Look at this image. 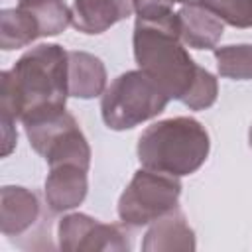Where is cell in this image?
<instances>
[{
    "label": "cell",
    "instance_id": "1",
    "mask_svg": "<svg viewBox=\"0 0 252 252\" xmlns=\"http://www.w3.org/2000/svg\"><path fill=\"white\" fill-rule=\"evenodd\" d=\"M0 120L28 122L65 110L69 96V51L57 43L28 49L0 73Z\"/></svg>",
    "mask_w": 252,
    "mask_h": 252
},
{
    "label": "cell",
    "instance_id": "2",
    "mask_svg": "<svg viewBox=\"0 0 252 252\" xmlns=\"http://www.w3.org/2000/svg\"><path fill=\"white\" fill-rule=\"evenodd\" d=\"M132 45L138 69L148 73L169 100L185 102L205 69L191 59L181 41L177 12L156 20L136 18Z\"/></svg>",
    "mask_w": 252,
    "mask_h": 252
},
{
    "label": "cell",
    "instance_id": "3",
    "mask_svg": "<svg viewBox=\"0 0 252 252\" xmlns=\"http://www.w3.org/2000/svg\"><path fill=\"white\" fill-rule=\"evenodd\" d=\"M209 150V132L191 116L165 118L148 126L136 146L142 167L173 177L195 173L207 161Z\"/></svg>",
    "mask_w": 252,
    "mask_h": 252
},
{
    "label": "cell",
    "instance_id": "4",
    "mask_svg": "<svg viewBox=\"0 0 252 252\" xmlns=\"http://www.w3.org/2000/svg\"><path fill=\"white\" fill-rule=\"evenodd\" d=\"M169 96L142 69L118 75L102 93L100 114L110 130H130L165 110Z\"/></svg>",
    "mask_w": 252,
    "mask_h": 252
},
{
    "label": "cell",
    "instance_id": "5",
    "mask_svg": "<svg viewBox=\"0 0 252 252\" xmlns=\"http://www.w3.org/2000/svg\"><path fill=\"white\" fill-rule=\"evenodd\" d=\"M30 146L47 161L49 167L75 163L85 169L91 165V148L77 120L67 112H51L24 122Z\"/></svg>",
    "mask_w": 252,
    "mask_h": 252
},
{
    "label": "cell",
    "instance_id": "6",
    "mask_svg": "<svg viewBox=\"0 0 252 252\" xmlns=\"http://www.w3.org/2000/svg\"><path fill=\"white\" fill-rule=\"evenodd\" d=\"M179 195V177L142 167L118 199V217L126 226H146L177 209Z\"/></svg>",
    "mask_w": 252,
    "mask_h": 252
},
{
    "label": "cell",
    "instance_id": "7",
    "mask_svg": "<svg viewBox=\"0 0 252 252\" xmlns=\"http://www.w3.org/2000/svg\"><path fill=\"white\" fill-rule=\"evenodd\" d=\"M59 248L65 252H124L126 234L116 224H104L85 213L65 215L57 224Z\"/></svg>",
    "mask_w": 252,
    "mask_h": 252
},
{
    "label": "cell",
    "instance_id": "8",
    "mask_svg": "<svg viewBox=\"0 0 252 252\" xmlns=\"http://www.w3.org/2000/svg\"><path fill=\"white\" fill-rule=\"evenodd\" d=\"M41 217V205L33 191L20 185L0 189V230L4 236H24Z\"/></svg>",
    "mask_w": 252,
    "mask_h": 252
},
{
    "label": "cell",
    "instance_id": "9",
    "mask_svg": "<svg viewBox=\"0 0 252 252\" xmlns=\"http://www.w3.org/2000/svg\"><path fill=\"white\" fill-rule=\"evenodd\" d=\"M87 171L89 169L75 163L49 167L43 193H45V203L53 213L71 211L85 201L89 191Z\"/></svg>",
    "mask_w": 252,
    "mask_h": 252
},
{
    "label": "cell",
    "instance_id": "10",
    "mask_svg": "<svg viewBox=\"0 0 252 252\" xmlns=\"http://www.w3.org/2000/svg\"><path fill=\"white\" fill-rule=\"evenodd\" d=\"M134 12V0H73L71 24L77 32L96 35L126 20Z\"/></svg>",
    "mask_w": 252,
    "mask_h": 252
},
{
    "label": "cell",
    "instance_id": "11",
    "mask_svg": "<svg viewBox=\"0 0 252 252\" xmlns=\"http://www.w3.org/2000/svg\"><path fill=\"white\" fill-rule=\"evenodd\" d=\"M181 41L193 49H215L222 37L224 22L203 4H185L177 12Z\"/></svg>",
    "mask_w": 252,
    "mask_h": 252
},
{
    "label": "cell",
    "instance_id": "12",
    "mask_svg": "<svg viewBox=\"0 0 252 252\" xmlns=\"http://www.w3.org/2000/svg\"><path fill=\"white\" fill-rule=\"evenodd\" d=\"M195 232L187 224L185 215L177 209L152 222L142 240L144 252H171V250H195Z\"/></svg>",
    "mask_w": 252,
    "mask_h": 252
},
{
    "label": "cell",
    "instance_id": "13",
    "mask_svg": "<svg viewBox=\"0 0 252 252\" xmlns=\"http://www.w3.org/2000/svg\"><path fill=\"white\" fill-rule=\"evenodd\" d=\"M106 91L104 63L87 51H69V96L94 98Z\"/></svg>",
    "mask_w": 252,
    "mask_h": 252
},
{
    "label": "cell",
    "instance_id": "14",
    "mask_svg": "<svg viewBox=\"0 0 252 252\" xmlns=\"http://www.w3.org/2000/svg\"><path fill=\"white\" fill-rule=\"evenodd\" d=\"M39 35V28L30 12L24 8H4L0 12V47L4 51L20 49L35 41Z\"/></svg>",
    "mask_w": 252,
    "mask_h": 252
},
{
    "label": "cell",
    "instance_id": "15",
    "mask_svg": "<svg viewBox=\"0 0 252 252\" xmlns=\"http://www.w3.org/2000/svg\"><path fill=\"white\" fill-rule=\"evenodd\" d=\"M18 6L32 14L41 37L57 35L71 24V8L65 0H20Z\"/></svg>",
    "mask_w": 252,
    "mask_h": 252
},
{
    "label": "cell",
    "instance_id": "16",
    "mask_svg": "<svg viewBox=\"0 0 252 252\" xmlns=\"http://www.w3.org/2000/svg\"><path fill=\"white\" fill-rule=\"evenodd\" d=\"M215 59L220 77L234 81L252 79V43L215 47Z\"/></svg>",
    "mask_w": 252,
    "mask_h": 252
},
{
    "label": "cell",
    "instance_id": "17",
    "mask_svg": "<svg viewBox=\"0 0 252 252\" xmlns=\"http://www.w3.org/2000/svg\"><path fill=\"white\" fill-rule=\"evenodd\" d=\"M201 4L232 28H252V0H203Z\"/></svg>",
    "mask_w": 252,
    "mask_h": 252
},
{
    "label": "cell",
    "instance_id": "18",
    "mask_svg": "<svg viewBox=\"0 0 252 252\" xmlns=\"http://www.w3.org/2000/svg\"><path fill=\"white\" fill-rule=\"evenodd\" d=\"M175 0H134L136 18L142 20H156L173 14Z\"/></svg>",
    "mask_w": 252,
    "mask_h": 252
},
{
    "label": "cell",
    "instance_id": "19",
    "mask_svg": "<svg viewBox=\"0 0 252 252\" xmlns=\"http://www.w3.org/2000/svg\"><path fill=\"white\" fill-rule=\"evenodd\" d=\"M201 2L203 0H175V4H183V6L185 4H201Z\"/></svg>",
    "mask_w": 252,
    "mask_h": 252
},
{
    "label": "cell",
    "instance_id": "20",
    "mask_svg": "<svg viewBox=\"0 0 252 252\" xmlns=\"http://www.w3.org/2000/svg\"><path fill=\"white\" fill-rule=\"evenodd\" d=\"M248 144H250V148H252V126H250V130H248Z\"/></svg>",
    "mask_w": 252,
    "mask_h": 252
}]
</instances>
